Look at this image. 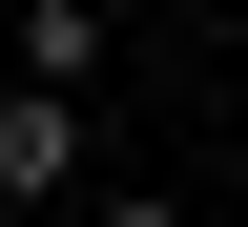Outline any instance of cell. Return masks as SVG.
<instances>
[{
	"label": "cell",
	"mask_w": 248,
	"mask_h": 227,
	"mask_svg": "<svg viewBox=\"0 0 248 227\" xmlns=\"http://www.w3.org/2000/svg\"><path fill=\"white\" fill-rule=\"evenodd\" d=\"M104 186V124H83V83H0V207L21 227H62Z\"/></svg>",
	"instance_id": "6da1fadb"
},
{
	"label": "cell",
	"mask_w": 248,
	"mask_h": 227,
	"mask_svg": "<svg viewBox=\"0 0 248 227\" xmlns=\"http://www.w3.org/2000/svg\"><path fill=\"white\" fill-rule=\"evenodd\" d=\"M21 83H104V0H21Z\"/></svg>",
	"instance_id": "7a4b0ae2"
},
{
	"label": "cell",
	"mask_w": 248,
	"mask_h": 227,
	"mask_svg": "<svg viewBox=\"0 0 248 227\" xmlns=\"http://www.w3.org/2000/svg\"><path fill=\"white\" fill-rule=\"evenodd\" d=\"M62 227H186V207H166V186H124V166H104L83 207H62Z\"/></svg>",
	"instance_id": "3957f363"
}]
</instances>
